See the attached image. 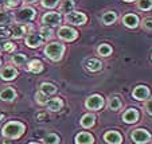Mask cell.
<instances>
[{
  "instance_id": "1",
  "label": "cell",
  "mask_w": 152,
  "mask_h": 144,
  "mask_svg": "<svg viewBox=\"0 0 152 144\" xmlns=\"http://www.w3.org/2000/svg\"><path fill=\"white\" fill-rule=\"evenodd\" d=\"M24 131H26V128H24V125L22 123H19V121H10L1 129V135L8 139H19L24 133Z\"/></svg>"
},
{
  "instance_id": "2",
  "label": "cell",
  "mask_w": 152,
  "mask_h": 144,
  "mask_svg": "<svg viewBox=\"0 0 152 144\" xmlns=\"http://www.w3.org/2000/svg\"><path fill=\"white\" fill-rule=\"evenodd\" d=\"M65 53V46L59 42H51L45 47V54L51 61H59Z\"/></svg>"
},
{
  "instance_id": "3",
  "label": "cell",
  "mask_w": 152,
  "mask_h": 144,
  "mask_svg": "<svg viewBox=\"0 0 152 144\" xmlns=\"http://www.w3.org/2000/svg\"><path fill=\"white\" fill-rule=\"evenodd\" d=\"M37 16V11L31 7H23V8H20L19 11H16L15 14L14 19L19 23H30L34 20V18Z\"/></svg>"
},
{
  "instance_id": "4",
  "label": "cell",
  "mask_w": 152,
  "mask_h": 144,
  "mask_svg": "<svg viewBox=\"0 0 152 144\" xmlns=\"http://www.w3.org/2000/svg\"><path fill=\"white\" fill-rule=\"evenodd\" d=\"M65 20H66L67 23H70V24H74V26H81V24L86 23L88 18H86V15L82 14V12L72 11V12H69V14H66Z\"/></svg>"
},
{
  "instance_id": "5",
  "label": "cell",
  "mask_w": 152,
  "mask_h": 144,
  "mask_svg": "<svg viewBox=\"0 0 152 144\" xmlns=\"http://www.w3.org/2000/svg\"><path fill=\"white\" fill-rule=\"evenodd\" d=\"M61 20H62V16L59 12H47L42 16L43 26L47 27H57L61 23Z\"/></svg>"
},
{
  "instance_id": "6",
  "label": "cell",
  "mask_w": 152,
  "mask_h": 144,
  "mask_svg": "<svg viewBox=\"0 0 152 144\" xmlns=\"http://www.w3.org/2000/svg\"><path fill=\"white\" fill-rule=\"evenodd\" d=\"M58 37H59L61 39L66 40V42H73V40L77 39L78 32L75 31L74 29H72V27L63 26V27H61V29L58 30Z\"/></svg>"
},
{
  "instance_id": "7",
  "label": "cell",
  "mask_w": 152,
  "mask_h": 144,
  "mask_svg": "<svg viewBox=\"0 0 152 144\" xmlns=\"http://www.w3.org/2000/svg\"><path fill=\"white\" fill-rule=\"evenodd\" d=\"M131 137H132V140L137 144H145L151 140V133L147 132L145 129H140V128H137V129H135L132 132Z\"/></svg>"
},
{
  "instance_id": "8",
  "label": "cell",
  "mask_w": 152,
  "mask_h": 144,
  "mask_svg": "<svg viewBox=\"0 0 152 144\" xmlns=\"http://www.w3.org/2000/svg\"><path fill=\"white\" fill-rule=\"evenodd\" d=\"M85 105H86V108L90 110H98L104 107V98L101 97L100 94H93L86 100Z\"/></svg>"
},
{
  "instance_id": "9",
  "label": "cell",
  "mask_w": 152,
  "mask_h": 144,
  "mask_svg": "<svg viewBox=\"0 0 152 144\" xmlns=\"http://www.w3.org/2000/svg\"><path fill=\"white\" fill-rule=\"evenodd\" d=\"M43 38L39 32H30L26 38V45L31 49H35V47H39L40 45L43 43Z\"/></svg>"
},
{
  "instance_id": "10",
  "label": "cell",
  "mask_w": 152,
  "mask_h": 144,
  "mask_svg": "<svg viewBox=\"0 0 152 144\" xmlns=\"http://www.w3.org/2000/svg\"><path fill=\"white\" fill-rule=\"evenodd\" d=\"M132 96H133V98H136V100L144 101V100H147V98L149 97V89L147 86H143V85H140V86L135 88Z\"/></svg>"
},
{
  "instance_id": "11",
  "label": "cell",
  "mask_w": 152,
  "mask_h": 144,
  "mask_svg": "<svg viewBox=\"0 0 152 144\" xmlns=\"http://www.w3.org/2000/svg\"><path fill=\"white\" fill-rule=\"evenodd\" d=\"M139 16L135 14H126L125 16L123 18V23L125 24L126 27H129V29H136V27L139 26Z\"/></svg>"
},
{
  "instance_id": "12",
  "label": "cell",
  "mask_w": 152,
  "mask_h": 144,
  "mask_svg": "<svg viewBox=\"0 0 152 144\" xmlns=\"http://www.w3.org/2000/svg\"><path fill=\"white\" fill-rule=\"evenodd\" d=\"M104 139H105L106 143H109V144H121V141H123L121 135L118 132H116V131L106 132L105 135H104Z\"/></svg>"
},
{
  "instance_id": "13",
  "label": "cell",
  "mask_w": 152,
  "mask_h": 144,
  "mask_svg": "<svg viewBox=\"0 0 152 144\" xmlns=\"http://www.w3.org/2000/svg\"><path fill=\"white\" fill-rule=\"evenodd\" d=\"M46 108L51 112H58V110L62 109L63 107V101L61 98H51V100H47L46 101Z\"/></svg>"
},
{
  "instance_id": "14",
  "label": "cell",
  "mask_w": 152,
  "mask_h": 144,
  "mask_svg": "<svg viewBox=\"0 0 152 144\" xmlns=\"http://www.w3.org/2000/svg\"><path fill=\"white\" fill-rule=\"evenodd\" d=\"M139 112L136 109H128L125 113L123 115V120L125 121L126 124H133L139 120Z\"/></svg>"
},
{
  "instance_id": "15",
  "label": "cell",
  "mask_w": 152,
  "mask_h": 144,
  "mask_svg": "<svg viewBox=\"0 0 152 144\" xmlns=\"http://www.w3.org/2000/svg\"><path fill=\"white\" fill-rule=\"evenodd\" d=\"M16 75H18L16 69H14V67H11V66H6L1 72H0V77L3 78V80H6V81L15 80Z\"/></svg>"
},
{
  "instance_id": "16",
  "label": "cell",
  "mask_w": 152,
  "mask_h": 144,
  "mask_svg": "<svg viewBox=\"0 0 152 144\" xmlns=\"http://www.w3.org/2000/svg\"><path fill=\"white\" fill-rule=\"evenodd\" d=\"M94 141L93 136L88 132H81L75 136V144H92Z\"/></svg>"
},
{
  "instance_id": "17",
  "label": "cell",
  "mask_w": 152,
  "mask_h": 144,
  "mask_svg": "<svg viewBox=\"0 0 152 144\" xmlns=\"http://www.w3.org/2000/svg\"><path fill=\"white\" fill-rule=\"evenodd\" d=\"M26 32H27V27L23 26L22 23H19V24H15L11 29V37H14L15 39H19V38H22Z\"/></svg>"
},
{
  "instance_id": "18",
  "label": "cell",
  "mask_w": 152,
  "mask_h": 144,
  "mask_svg": "<svg viewBox=\"0 0 152 144\" xmlns=\"http://www.w3.org/2000/svg\"><path fill=\"white\" fill-rule=\"evenodd\" d=\"M16 97V92L12 88H6L0 92V100L1 101H14Z\"/></svg>"
},
{
  "instance_id": "19",
  "label": "cell",
  "mask_w": 152,
  "mask_h": 144,
  "mask_svg": "<svg viewBox=\"0 0 152 144\" xmlns=\"http://www.w3.org/2000/svg\"><path fill=\"white\" fill-rule=\"evenodd\" d=\"M85 66L88 67V69L90 70V72H98V70L102 69V62L98 59H94V58H92V59H88L85 62Z\"/></svg>"
},
{
  "instance_id": "20",
  "label": "cell",
  "mask_w": 152,
  "mask_h": 144,
  "mask_svg": "<svg viewBox=\"0 0 152 144\" xmlns=\"http://www.w3.org/2000/svg\"><path fill=\"white\" fill-rule=\"evenodd\" d=\"M14 20V15L8 11V10H3L0 11V26H7Z\"/></svg>"
},
{
  "instance_id": "21",
  "label": "cell",
  "mask_w": 152,
  "mask_h": 144,
  "mask_svg": "<svg viewBox=\"0 0 152 144\" xmlns=\"http://www.w3.org/2000/svg\"><path fill=\"white\" fill-rule=\"evenodd\" d=\"M96 123V116L92 115V113H88V115H83L82 118H81V125L83 128H90L93 127Z\"/></svg>"
},
{
  "instance_id": "22",
  "label": "cell",
  "mask_w": 152,
  "mask_h": 144,
  "mask_svg": "<svg viewBox=\"0 0 152 144\" xmlns=\"http://www.w3.org/2000/svg\"><path fill=\"white\" fill-rule=\"evenodd\" d=\"M27 67H28V70L31 73H40L43 70V64L40 62L39 59H32L28 62V65H27Z\"/></svg>"
},
{
  "instance_id": "23",
  "label": "cell",
  "mask_w": 152,
  "mask_h": 144,
  "mask_svg": "<svg viewBox=\"0 0 152 144\" xmlns=\"http://www.w3.org/2000/svg\"><path fill=\"white\" fill-rule=\"evenodd\" d=\"M116 19H117V14H116V12L108 11V12H105V14L102 15V23L106 24V26L113 24L116 22Z\"/></svg>"
},
{
  "instance_id": "24",
  "label": "cell",
  "mask_w": 152,
  "mask_h": 144,
  "mask_svg": "<svg viewBox=\"0 0 152 144\" xmlns=\"http://www.w3.org/2000/svg\"><path fill=\"white\" fill-rule=\"evenodd\" d=\"M40 92L45 93L46 96H53L57 93V86H54L53 84H49V82H43L40 85Z\"/></svg>"
},
{
  "instance_id": "25",
  "label": "cell",
  "mask_w": 152,
  "mask_h": 144,
  "mask_svg": "<svg viewBox=\"0 0 152 144\" xmlns=\"http://www.w3.org/2000/svg\"><path fill=\"white\" fill-rule=\"evenodd\" d=\"M74 7H75V4L73 0H63L62 6H61V11L65 12V14H69V12L74 11Z\"/></svg>"
},
{
  "instance_id": "26",
  "label": "cell",
  "mask_w": 152,
  "mask_h": 144,
  "mask_svg": "<svg viewBox=\"0 0 152 144\" xmlns=\"http://www.w3.org/2000/svg\"><path fill=\"white\" fill-rule=\"evenodd\" d=\"M11 59H12V62H14V65H18V66H22V65H24L27 62V57L24 54H22V53L14 54Z\"/></svg>"
},
{
  "instance_id": "27",
  "label": "cell",
  "mask_w": 152,
  "mask_h": 144,
  "mask_svg": "<svg viewBox=\"0 0 152 144\" xmlns=\"http://www.w3.org/2000/svg\"><path fill=\"white\" fill-rule=\"evenodd\" d=\"M97 51H98V54L102 55V57H109V55L112 54V47H110L109 45L102 43V45H100V46H98Z\"/></svg>"
},
{
  "instance_id": "28",
  "label": "cell",
  "mask_w": 152,
  "mask_h": 144,
  "mask_svg": "<svg viewBox=\"0 0 152 144\" xmlns=\"http://www.w3.org/2000/svg\"><path fill=\"white\" fill-rule=\"evenodd\" d=\"M109 108L112 110H120L121 109V101L117 96H113L109 100Z\"/></svg>"
},
{
  "instance_id": "29",
  "label": "cell",
  "mask_w": 152,
  "mask_h": 144,
  "mask_svg": "<svg viewBox=\"0 0 152 144\" xmlns=\"http://www.w3.org/2000/svg\"><path fill=\"white\" fill-rule=\"evenodd\" d=\"M43 141H45V144H59V136L55 133H49L45 136Z\"/></svg>"
},
{
  "instance_id": "30",
  "label": "cell",
  "mask_w": 152,
  "mask_h": 144,
  "mask_svg": "<svg viewBox=\"0 0 152 144\" xmlns=\"http://www.w3.org/2000/svg\"><path fill=\"white\" fill-rule=\"evenodd\" d=\"M137 7L141 11H148V10L152 8V0H139Z\"/></svg>"
},
{
  "instance_id": "31",
  "label": "cell",
  "mask_w": 152,
  "mask_h": 144,
  "mask_svg": "<svg viewBox=\"0 0 152 144\" xmlns=\"http://www.w3.org/2000/svg\"><path fill=\"white\" fill-rule=\"evenodd\" d=\"M61 0H42L40 3H42V7L45 8H55V7L59 4Z\"/></svg>"
},
{
  "instance_id": "32",
  "label": "cell",
  "mask_w": 152,
  "mask_h": 144,
  "mask_svg": "<svg viewBox=\"0 0 152 144\" xmlns=\"http://www.w3.org/2000/svg\"><path fill=\"white\" fill-rule=\"evenodd\" d=\"M40 35H42L43 39H49V38H51L53 35V31H51V27H47V26H43L42 29H40Z\"/></svg>"
},
{
  "instance_id": "33",
  "label": "cell",
  "mask_w": 152,
  "mask_h": 144,
  "mask_svg": "<svg viewBox=\"0 0 152 144\" xmlns=\"http://www.w3.org/2000/svg\"><path fill=\"white\" fill-rule=\"evenodd\" d=\"M20 3H22V0H4V4H6L7 10L15 8V7H18Z\"/></svg>"
},
{
  "instance_id": "34",
  "label": "cell",
  "mask_w": 152,
  "mask_h": 144,
  "mask_svg": "<svg viewBox=\"0 0 152 144\" xmlns=\"http://www.w3.org/2000/svg\"><path fill=\"white\" fill-rule=\"evenodd\" d=\"M35 100H37L38 104L45 105L46 104V101H47V96L45 94V93H42V92H38L37 94H35Z\"/></svg>"
},
{
  "instance_id": "35",
  "label": "cell",
  "mask_w": 152,
  "mask_h": 144,
  "mask_svg": "<svg viewBox=\"0 0 152 144\" xmlns=\"http://www.w3.org/2000/svg\"><path fill=\"white\" fill-rule=\"evenodd\" d=\"M8 37H11V30L7 26H0V39H4Z\"/></svg>"
},
{
  "instance_id": "36",
  "label": "cell",
  "mask_w": 152,
  "mask_h": 144,
  "mask_svg": "<svg viewBox=\"0 0 152 144\" xmlns=\"http://www.w3.org/2000/svg\"><path fill=\"white\" fill-rule=\"evenodd\" d=\"M143 27L145 30H148V31H152V19H151V18H147V19H144Z\"/></svg>"
},
{
  "instance_id": "37",
  "label": "cell",
  "mask_w": 152,
  "mask_h": 144,
  "mask_svg": "<svg viewBox=\"0 0 152 144\" xmlns=\"http://www.w3.org/2000/svg\"><path fill=\"white\" fill-rule=\"evenodd\" d=\"M14 49H15V45L14 43H11V42H6V43L3 45V50L4 51H14Z\"/></svg>"
},
{
  "instance_id": "38",
  "label": "cell",
  "mask_w": 152,
  "mask_h": 144,
  "mask_svg": "<svg viewBox=\"0 0 152 144\" xmlns=\"http://www.w3.org/2000/svg\"><path fill=\"white\" fill-rule=\"evenodd\" d=\"M145 110L149 113V115H152V98L149 101H147V104H145Z\"/></svg>"
},
{
  "instance_id": "39",
  "label": "cell",
  "mask_w": 152,
  "mask_h": 144,
  "mask_svg": "<svg viewBox=\"0 0 152 144\" xmlns=\"http://www.w3.org/2000/svg\"><path fill=\"white\" fill-rule=\"evenodd\" d=\"M45 117H47L45 113H38V120H43Z\"/></svg>"
},
{
  "instance_id": "40",
  "label": "cell",
  "mask_w": 152,
  "mask_h": 144,
  "mask_svg": "<svg viewBox=\"0 0 152 144\" xmlns=\"http://www.w3.org/2000/svg\"><path fill=\"white\" fill-rule=\"evenodd\" d=\"M22 1H24V3L30 4V3H35V1H38V0H22Z\"/></svg>"
},
{
  "instance_id": "41",
  "label": "cell",
  "mask_w": 152,
  "mask_h": 144,
  "mask_svg": "<svg viewBox=\"0 0 152 144\" xmlns=\"http://www.w3.org/2000/svg\"><path fill=\"white\" fill-rule=\"evenodd\" d=\"M124 1H126V3H132V1H135V0H124Z\"/></svg>"
},
{
  "instance_id": "42",
  "label": "cell",
  "mask_w": 152,
  "mask_h": 144,
  "mask_svg": "<svg viewBox=\"0 0 152 144\" xmlns=\"http://www.w3.org/2000/svg\"><path fill=\"white\" fill-rule=\"evenodd\" d=\"M3 4H4V0H0V7L3 6Z\"/></svg>"
},
{
  "instance_id": "43",
  "label": "cell",
  "mask_w": 152,
  "mask_h": 144,
  "mask_svg": "<svg viewBox=\"0 0 152 144\" xmlns=\"http://www.w3.org/2000/svg\"><path fill=\"white\" fill-rule=\"evenodd\" d=\"M30 144H39V143H30Z\"/></svg>"
}]
</instances>
